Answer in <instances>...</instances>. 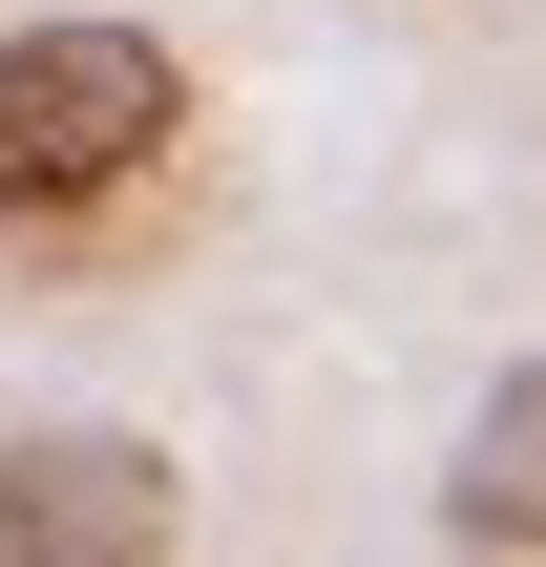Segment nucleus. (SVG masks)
I'll list each match as a JSON object with an SVG mask.
<instances>
[{
  "mask_svg": "<svg viewBox=\"0 0 546 567\" xmlns=\"http://www.w3.org/2000/svg\"><path fill=\"white\" fill-rule=\"evenodd\" d=\"M168 147H189V63H168L147 21H21V42H0V210H21V231L147 189Z\"/></svg>",
  "mask_w": 546,
  "mask_h": 567,
  "instance_id": "f257e3e1",
  "label": "nucleus"
},
{
  "mask_svg": "<svg viewBox=\"0 0 546 567\" xmlns=\"http://www.w3.org/2000/svg\"><path fill=\"white\" fill-rule=\"evenodd\" d=\"M0 547L21 567H147L189 547V484H168V442H126V421H42V442H0Z\"/></svg>",
  "mask_w": 546,
  "mask_h": 567,
  "instance_id": "f03ea898",
  "label": "nucleus"
},
{
  "mask_svg": "<svg viewBox=\"0 0 546 567\" xmlns=\"http://www.w3.org/2000/svg\"><path fill=\"white\" fill-rule=\"evenodd\" d=\"M442 547H546V358L484 379V421H463V463H442Z\"/></svg>",
  "mask_w": 546,
  "mask_h": 567,
  "instance_id": "7ed1b4c3",
  "label": "nucleus"
}]
</instances>
